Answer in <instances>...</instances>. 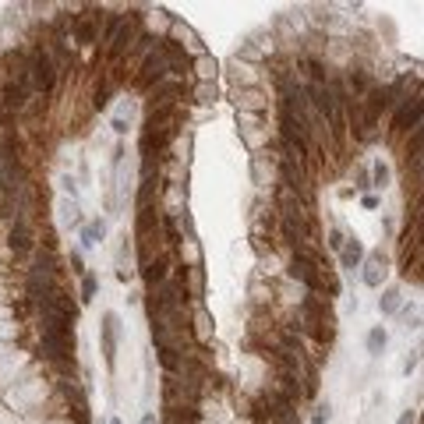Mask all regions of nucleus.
<instances>
[{
    "label": "nucleus",
    "instance_id": "nucleus-3",
    "mask_svg": "<svg viewBox=\"0 0 424 424\" xmlns=\"http://www.w3.org/2000/svg\"><path fill=\"white\" fill-rule=\"evenodd\" d=\"M36 230H39V223H32V219H14V223H7L4 248H7L11 262H14V265H21V269H25L28 255L39 248V240H36Z\"/></svg>",
    "mask_w": 424,
    "mask_h": 424
},
{
    "label": "nucleus",
    "instance_id": "nucleus-26",
    "mask_svg": "<svg viewBox=\"0 0 424 424\" xmlns=\"http://www.w3.org/2000/svg\"><path fill=\"white\" fill-rule=\"evenodd\" d=\"M368 174H371V191H375V188L382 191V188H389V181H393V170H389L386 159H375V163L368 166Z\"/></svg>",
    "mask_w": 424,
    "mask_h": 424
},
{
    "label": "nucleus",
    "instance_id": "nucleus-22",
    "mask_svg": "<svg viewBox=\"0 0 424 424\" xmlns=\"http://www.w3.org/2000/svg\"><path fill=\"white\" fill-rule=\"evenodd\" d=\"M219 75H223V64L212 53H202L191 60V82H216Z\"/></svg>",
    "mask_w": 424,
    "mask_h": 424
},
{
    "label": "nucleus",
    "instance_id": "nucleus-20",
    "mask_svg": "<svg viewBox=\"0 0 424 424\" xmlns=\"http://www.w3.org/2000/svg\"><path fill=\"white\" fill-rule=\"evenodd\" d=\"M248 304H255V308H272L276 304V297H272V280H262L258 272L248 280Z\"/></svg>",
    "mask_w": 424,
    "mask_h": 424
},
{
    "label": "nucleus",
    "instance_id": "nucleus-39",
    "mask_svg": "<svg viewBox=\"0 0 424 424\" xmlns=\"http://www.w3.org/2000/svg\"><path fill=\"white\" fill-rule=\"evenodd\" d=\"M396 424H418V410H403V414H400V421Z\"/></svg>",
    "mask_w": 424,
    "mask_h": 424
},
{
    "label": "nucleus",
    "instance_id": "nucleus-16",
    "mask_svg": "<svg viewBox=\"0 0 424 424\" xmlns=\"http://www.w3.org/2000/svg\"><path fill=\"white\" fill-rule=\"evenodd\" d=\"M159 209L163 216H181V212H188V184H166L163 188V198H159Z\"/></svg>",
    "mask_w": 424,
    "mask_h": 424
},
{
    "label": "nucleus",
    "instance_id": "nucleus-31",
    "mask_svg": "<svg viewBox=\"0 0 424 424\" xmlns=\"http://www.w3.org/2000/svg\"><path fill=\"white\" fill-rule=\"evenodd\" d=\"M396 315H400V322H403V329H407V332H418V329H421V308H418V304H414V308H407V304H403Z\"/></svg>",
    "mask_w": 424,
    "mask_h": 424
},
{
    "label": "nucleus",
    "instance_id": "nucleus-11",
    "mask_svg": "<svg viewBox=\"0 0 424 424\" xmlns=\"http://www.w3.org/2000/svg\"><path fill=\"white\" fill-rule=\"evenodd\" d=\"M117 339H120V315L117 312H103L100 318V346H103L106 368H117Z\"/></svg>",
    "mask_w": 424,
    "mask_h": 424
},
{
    "label": "nucleus",
    "instance_id": "nucleus-19",
    "mask_svg": "<svg viewBox=\"0 0 424 424\" xmlns=\"http://www.w3.org/2000/svg\"><path fill=\"white\" fill-rule=\"evenodd\" d=\"M106 240V216H96V219H85V226L78 230V248L82 251H92Z\"/></svg>",
    "mask_w": 424,
    "mask_h": 424
},
{
    "label": "nucleus",
    "instance_id": "nucleus-27",
    "mask_svg": "<svg viewBox=\"0 0 424 424\" xmlns=\"http://www.w3.org/2000/svg\"><path fill=\"white\" fill-rule=\"evenodd\" d=\"M64 265H68V272H71L75 280H82V276L89 272V265H85V251H82V248H71V251L64 255Z\"/></svg>",
    "mask_w": 424,
    "mask_h": 424
},
{
    "label": "nucleus",
    "instance_id": "nucleus-10",
    "mask_svg": "<svg viewBox=\"0 0 424 424\" xmlns=\"http://www.w3.org/2000/svg\"><path fill=\"white\" fill-rule=\"evenodd\" d=\"M386 276H389V255L378 248V251H368L364 262H361V283L371 287V290H382L386 287Z\"/></svg>",
    "mask_w": 424,
    "mask_h": 424
},
{
    "label": "nucleus",
    "instance_id": "nucleus-4",
    "mask_svg": "<svg viewBox=\"0 0 424 424\" xmlns=\"http://www.w3.org/2000/svg\"><path fill=\"white\" fill-rule=\"evenodd\" d=\"M287 280L290 283H301L308 294H315V297H325V272L318 269V265H312V262H304V258H287Z\"/></svg>",
    "mask_w": 424,
    "mask_h": 424
},
{
    "label": "nucleus",
    "instance_id": "nucleus-33",
    "mask_svg": "<svg viewBox=\"0 0 424 424\" xmlns=\"http://www.w3.org/2000/svg\"><path fill=\"white\" fill-rule=\"evenodd\" d=\"M60 191H64V198H75L78 202V181L71 174H60Z\"/></svg>",
    "mask_w": 424,
    "mask_h": 424
},
{
    "label": "nucleus",
    "instance_id": "nucleus-2",
    "mask_svg": "<svg viewBox=\"0 0 424 424\" xmlns=\"http://www.w3.org/2000/svg\"><path fill=\"white\" fill-rule=\"evenodd\" d=\"M421 127H424V100H421V85H418L414 92H407L400 103L393 106V113H389V138L403 142L407 134H414Z\"/></svg>",
    "mask_w": 424,
    "mask_h": 424
},
{
    "label": "nucleus",
    "instance_id": "nucleus-5",
    "mask_svg": "<svg viewBox=\"0 0 424 424\" xmlns=\"http://www.w3.org/2000/svg\"><path fill=\"white\" fill-rule=\"evenodd\" d=\"M188 332H191V343L195 346H212V339H216V318L206 308V301H191L188 304Z\"/></svg>",
    "mask_w": 424,
    "mask_h": 424
},
{
    "label": "nucleus",
    "instance_id": "nucleus-7",
    "mask_svg": "<svg viewBox=\"0 0 424 424\" xmlns=\"http://www.w3.org/2000/svg\"><path fill=\"white\" fill-rule=\"evenodd\" d=\"M21 272H32V276H53V280H64L68 276V265H64V255L60 251H46V248H36L25 262Z\"/></svg>",
    "mask_w": 424,
    "mask_h": 424
},
{
    "label": "nucleus",
    "instance_id": "nucleus-15",
    "mask_svg": "<svg viewBox=\"0 0 424 424\" xmlns=\"http://www.w3.org/2000/svg\"><path fill=\"white\" fill-rule=\"evenodd\" d=\"M237 134H240V145L248 149V156H255V152H265L269 145H272V127L265 124V127H237Z\"/></svg>",
    "mask_w": 424,
    "mask_h": 424
},
{
    "label": "nucleus",
    "instance_id": "nucleus-34",
    "mask_svg": "<svg viewBox=\"0 0 424 424\" xmlns=\"http://www.w3.org/2000/svg\"><path fill=\"white\" fill-rule=\"evenodd\" d=\"M332 421V403L325 400V403H318L315 407V418H312V424H329Z\"/></svg>",
    "mask_w": 424,
    "mask_h": 424
},
{
    "label": "nucleus",
    "instance_id": "nucleus-17",
    "mask_svg": "<svg viewBox=\"0 0 424 424\" xmlns=\"http://www.w3.org/2000/svg\"><path fill=\"white\" fill-rule=\"evenodd\" d=\"M177 276H181V287H184L188 301H206V287H209L206 269H177Z\"/></svg>",
    "mask_w": 424,
    "mask_h": 424
},
{
    "label": "nucleus",
    "instance_id": "nucleus-24",
    "mask_svg": "<svg viewBox=\"0 0 424 424\" xmlns=\"http://www.w3.org/2000/svg\"><path fill=\"white\" fill-rule=\"evenodd\" d=\"M400 308H403V287H396V283L382 287V297H378V312H382V315H396Z\"/></svg>",
    "mask_w": 424,
    "mask_h": 424
},
{
    "label": "nucleus",
    "instance_id": "nucleus-40",
    "mask_svg": "<svg viewBox=\"0 0 424 424\" xmlns=\"http://www.w3.org/2000/svg\"><path fill=\"white\" fill-rule=\"evenodd\" d=\"M142 424H159V418H156L152 410H145V414H142Z\"/></svg>",
    "mask_w": 424,
    "mask_h": 424
},
{
    "label": "nucleus",
    "instance_id": "nucleus-9",
    "mask_svg": "<svg viewBox=\"0 0 424 424\" xmlns=\"http://www.w3.org/2000/svg\"><path fill=\"white\" fill-rule=\"evenodd\" d=\"M272 142H276V138H272ZM248 174H251V184H255L258 191H265L269 181H276V149L269 145L265 152L248 156Z\"/></svg>",
    "mask_w": 424,
    "mask_h": 424
},
{
    "label": "nucleus",
    "instance_id": "nucleus-1",
    "mask_svg": "<svg viewBox=\"0 0 424 424\" xmlns=\"http://www.w3.org/2000/svg\"><path fill=\"white\" fill-rule=\"evenodd\" d=\"M28 46V82H32V96L53 100L60 89V71L53 64V57L46 53L43 43H25Z\"/></svg>",
    "mask_w": 424,
    "mask_h": 424
},
{
    "label": "nucleus",
    "instance_id": "nucleus-36",
    "mask_svg": "<svg viewBox=\"0 0 424 424\" xmlns=\"http://www.w3.org/2000/svg\"><path fill=\"white\" fill-rule=\"evenodd\" d=\"M361 206H364V209H378V195H375V191L361 195Z\"/></svg>",
    "mask_w": 424,
    "mask_h": 424
},
{
    "label": "nucleus",
    "instance_id": "nucleus-21",
    "mask_svg": "<svg viewBox=\"0 0 424 424\" xmlns=\"http://www.w3.org/2000/svg\"><path fill=\"white\" fill-rule=\"evenodd\" d=\"M364 255H368V251H364V244H361L357 237H346V244L339 248V255H336V258H339V269H343V272H357V269H361V262H364Z\"/></svg>",
    "mask_w": 424,
    "mask_h": 424
},
{
    "label": "nucleus",
    "instance_id": "nucleus-25",
    "mask_svg": "<svg viewBox=\"0 0 424 424\" xmlns=\"http://www.w3.org/2000/svg\"><path fill=\"white\" fill-rule=\"evenodd\" d=\"M364 346H368V354H371V357H382V354H386V346H389V332H386V325H371V329H368Z\"/></svg>",
    "mask_w": 424,
    "mask_h": 424
},
{
    "label": "nucleus",
    "instance_id": "nucleus-41",
    "mask_svg": "<svg viewBox=\"0 0 424 424\" xmlns=\"http://www.w3.org/2000/svg\"><path fill=\"white\" fill-rule=\"evenodd\" d=\"M106 424H124V421H120V418H110V421H106Z\"/></svg>",
    "mask_w": 424,
    "mask_h": 424
},
{
    "label": "nucleus",
    "instance_id": "nucleus-6",
    "mask_svg": "<svg viewBox=\"0 0 424 424\" xmlns=\"http://www.w3.org/2000/svg\"><path fill=\"white\" fill-rule=\"evenodd\" d=\"M226 96H230L233 110H244V113H265V117H269V110H272V92H269L265 85H244V89H230Z\"/></svg>",
    "mask_w": 424,
    "mask_h": 424
},
{
    "label": "nucleus",
    "instance_id": "nucleus-8",
    "mask_svg": "<svg viewBox=\"0 0 424 424\" xmlns=\"http://www.w3.org/2000/svg\"><path fill=\"white\" fill-rule=\"evenodd\" d=\"M223 71H226V82H230V89H244V85H265V68H258V64H244V60L230 57V60L223 64Z\"/></svg>",
    "mask_w": 424,
    "mask_h": 424
},
{
    "label": "nucleus",
    "instance_id": "nucleus-38",
    "mask_svg": "<svg viewBox=\"0 0 424 424\" xmlns=\"http://www.w3.org/2000/svg\"><path fill=\"white\" fill-rule=\"evenodd\" d=\"M418 361H421V357H418V350H414V354L407 357V364H403V375H410V371L418 368Z\"/></svg>",
    "mask_w": 424,
    "mask_h": 424
},
{
    "label": "nucleus",
    "instance_id": "nucleus-14",
    "mask_svg": "<svg viewBox=\"0 0 424 424\" xmlns=\"http://www.w3.org/2000/svg\"><path fill=\"white\" fill-rule=\"evenodd\" d=\"M174 255H177V269H202L206 265V251H202L198 237H181Z\"/></svg>",
    "mask_w": 424,
    "mask_h": 424
},
{
    "label": "nucleus",
    "instance_id": "nucleus-32",
    "mask_svg": "<svg viewBox=\"0 0 424 424\" xmlns=\"http://www.w3.org/2000/svg\"><path fill=\"white\" fill-rule=\"evenodd\" d=\"M265 124H269L265 113H244V110H237V127H265Z\"/></svg>",
    "mask_w": 424,
    "mask_h": 424
},
{
    "label": "nucleus",
    "instance_id": "nucleus-23",
    "mask_svg": "<svg viewBox=\"0 0 424 424\" xmlns=\"http://www.w3.org/2000/svg\"><path fill=\"white\" fill-rule=\"evenodd\" d=\"M219 100V85L216 82H191V89H188V106L198 103V106H216Z\"/></svg>",
    "mask_w": 424,
    "mask_h": 424
},
{
    "label": "nucleus",
    "instance_id": "nucleus-28",
    "mask_svg": "<svg viewBox=\"0 0 424 424\" xmlns=\"http://www.w3.org/2000/svg\"><path fill=\"white\" fill-rule=\"evenodd\" d=\"M96 294H100V280H96L92 272H85V276L78 280V304H92Z\"/></svg>",
    "mask_w": 424,
    "mask_h": 424
},
{
    "label": "nucleus",
    "instance_id": "nucleus-18",
    "mask_svg": "<svg viewBox=\"0 0 424 424\" xmlns=\"http://www.w3.org/2000/svg\"><path fill=\"white\" fill-rule=\"evenodd\" d=\"M113 262H117V280L127 287V283L134 280V248H131V237H127V233L120 237V244H117V258H113Z\"/></svg>",
    "mask_w": 424,
    "mask_h": 424
},
{
    "label": "nucleus",
    "instance_id": "nucleus-30",
    "mask_svg": "<svg viewBox=\"0 0 424 424\" xmlns=\"http://www.w3.org/2000/svg\"><path fill=\"white\" fill-rule=\"evenodd\" d=\"M346 237H350V233H343L339 226H329V230H325V240H322V248H325V251H332V255H339V248L346 244Z\"/></svg>",
    "mask_w": 424,
    "mask_h": 424
},
{
    "label": "nucleus",
    "instance_id": "nucleus-13",
    "mask_svg": "<svg viewBox=\"0 0 424 424\" xmlns=\"http://www.w3.org/2000/svg\"><path fill=\"white\" fill-rule=\"evenodd\" d=\"M170 21H174V14H170L166 7H142V32H145V36H152V39H166Z\"/></svg>",
    "mask_w": 424,
    "mask_h": 424
},
{
    "label": "nucleus",
    "instance_id": "nucleus-35",
    "mask_svg": "<svg viewBox=\"0 0 424 424\" xmlns=\"http://www.w3.org/2000/svg\"><path fill=\"white\" fill-rule=\"evenodd\" d=\"M110 127H113V134H117V138H124V134L131 131V120H127V117H117V113H113V120H110Z\"/></svg>",
    "mask_w": 424,
    "mask_h": 424
},
{
    "label": "nucleus",
    "instance_id": "nucleus-42",
    "mask_svg": "<svg viewBox=\"0 0 424 424\" xmlns=\"http://www.w3.org/2000/svg\"><path fill=\"white\" fill-rule=\"evenodd\" d=\"M0 403H4V400H0Z\"/></svg>",
    "mask_w": 424,
    "mask_h": 424
},
{
    "label": "nucleus",
    "instance_id": "nucleus-29",
    "mask_svg": "<svg viewBox=\"0 0 424 424\" xmlns=\"http://www.w3.org/2000/svg\"><path fill=\"white\" fill-rule=\"evenodd\" d=\"M350 191H357V195H368L371 191V174H368V163H357L354 166V188Z\"/></svg>",
    "mask_w": 424,
    "mask_h": 424
},
{
    "label": "nucleus",
    "instance_id": "nucleus-37",
    "mask_svg": "<svg viewBox=\"0 0 424 424\" xmlns=\"http://www.w3.org/2000/svg\"><path fill=\"white\" fill-rule=\"evenodd\" d=\"M223 424H258V421H255V418H244V414H230Z\"/></svg>",
    "mask_w": 424,
    "mask_h": 424
},
{
    "label": "nucleus",
    "instance_id": "nucleus-12",
    "mask_svg": "<svg viewBox=\"0 0 424 424\" xmlns=\"http://www.w3.org/2000/svg\"><path fill=\"white\" fill-rule=\"evenodd\" d=\"M174 272H177V255H174V251H163V255H156L152 262H145V265L138 269V276H142L145 287H159V283L170 280Z\"/></svg>",
    "mask_w": 424,
    "mask_h": 424
}]
</instances>
